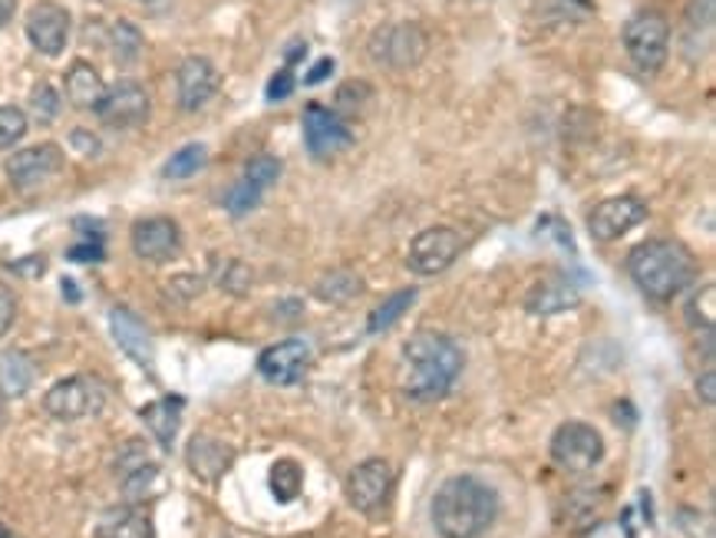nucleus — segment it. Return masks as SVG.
<instances>
[{
    "label": "nucleus",
    "instance_id": "1",
    "mask_svg": "<svg viewBox=\"0 0 716 538\" xmlns=\"http://www.w3.org/2000/svg\"><path fill=\"white\" fill-rule=\"evenodd\" d=\"M463 373V350L450 334L417 330L403 344V393L417 403H433L453 390Z\"/></svg>",
    "mask_w": 716,
    "mask_h": 538
},
{
    "label": "nucleus",
    "instance_id": "2",
    "mask_svg": "<svg viewBox=\"0 0 716 538\" xmlns=\"http://www.w3.org/2000/svg\"><path fill=\"white\" fill-rule=\"evenodd\" d=\"M433 529L440 538H478L498 519V493L476 476H453L433 496Z\"/></svg>",
    "mask_w": 716,
    "mask_h": 538
},
{
    "label": "nucleus",
    "instance_id": "3",
    "mask_svg": "<svg viewBox=\"0 0 716 538\" xmlns=\"http://www.w3.org/2000/svg\"><path fill=\"white\" fill-rule=\"evenodd\" d=\"M697 259L687 245L671 242V239H654L638 245L628 255V274L638 284L641 294L654 300H671L677 297L687 284L697 277Z\"/></svg>",
    "mask_w": 716,
    "mask_h": 538
},
{
    "label": "nucleus",
    "instance_id": "4",
    "mask_svg": "<svg viewBox=\"0 0 716 538\" xmlns=\"http://www.w3.org/2000/svg\"><path fill=\"white\" fill-rule=\"evenodd\" d=\"M624 46H628V56L634 60V66L641 73H657L671 53V23L667 17L654 13V10H644L638 17H631L624 23Z\"/></svg>",
    "mask_w": 716,
    "mask_h": 538
},
{
    "label": "nucleus",
    "instance_id": "5",
    "mask_svg": "<svg viewBox=\"0 0 716 538\" xmlns=\"http://www.w3.org/2000/svg\"><path fill=\"white\" fill-rule=\"evenodd\" d=\"M551 460L565 473H591L604 460V440L591 423L568 420L555 430L551 436Z\"/></svg>",
    "mask_w": 716,
    "mask_h": 538
},
{
    "label": "nucleus",
    "instance_id": "6",
    "mask_svg": "<svg viewBox=\"0 0 716 538\" xmlns=\"http://www.w3.org/2000/svg\"><path fill=\"white\" fill-rule=\"evenodd\" d=\"M106 393L103 387L86 377V373H76V377H66L60 383H53L43 397V410L53 416V420H63V423H73V420H83V416H93L99 413Z\"/></svg>",
    "mask_w": 716,
    "mask_h": 538
},
{
    "label": "nucleus",
    "instance_id": "7",
    "mask_svg": "<svg viewBox=\"0 0 716 538\" xmlns=\"http://www.w3.org/2000/svg\"><path fill=\"white\" fill-rule=\"evenodd\" d=\"M430 50V40L423 33V27L417 23H393L373 33L370 40V56L390 70H410L417 66Z\"/></svg>",
    "mask_w": 716,
    "mask_h": 538
},
{
    "label": "nucleus",
    "instance_id": "8",
    "mask_svg": "<svg viewBox=\"0 0 716 538\" xmlns=\"http://www.w3.org/2000/svg\"><path fill=\"white\" fill-rule=\"evenodd\" d=\"M149 109H152V103H149L146 86L136 80H119V83L106 86V93L93 113L109 129H133V126H143L149 119Z\"/></svg>",
    "mask_w": 716,
    "mask_h": 538
},
{
    "label": "nucleus",
    "instance_id": "9",
    "mask_svg": "<svg viewBox=\"0 0 716 538\" xmlns=\"http://www.w3.org/2000/svg\"><path fill=\"white\" fill-rule=\"evenodd\" d=\"M463 252V239L460 232L446 229V225H433L427 232H420L413 242H410V271L423 274V277H433V274H443L450 268Z\"/></svg>",
    "mask_w": 716,
    "mask_h": 538
},
{
    "label": "nucleus",
    "instance_id": "10",
    "mask_svg": "<svg viewBox=\"0 0 716 538\" xmlns=\"http://www.w3.org/2000/svg\"><path fill=\"white\" fill-rule=\"evenodd\" d=\"M304 146L314 159H330L354 146V133L334 109L310 103L304 109Z\"/></svg>",
    "mask_w": 716,
    "mask_h": 538
},
{
    "label": "nucleus",
    "instance_id": "11",
    "mask_svg": "<svg viewBox=\"0 0 716 538\" xmlns=\"http://www.w3.org/2000/svg\"><path fill=\"white\" fill-rule=\"evenodd\" d=\"M393 489V466L380 456L373 460H364L360 466L350 470L347 483H344V493H347V503L360 513H377L387 496Z\"/></svg>",
    "mask_w": 716,
    "mask_h": 538
},
{
    "label": "nucleus",
    "instance_id": "12",
    "mask_svg": "<svg viewBox=\"0 0 716 538\" xmlns=\"http://www.w3.org/2000/svg\"><path fill=\"white\" fill-rule=\"evenodd\" d=\"M644 219H647V205L638 196H618V199H604L601 205L591 209L588 232L594 242H618L631 229H638Z\"/></svg>",
    "mask_w": 716,
    "mask_h": 538
},
{
    "label": "nucleus",
    "instance_id": "13",
    "mask_svg": "<svg viewBox=\"0 0 716 538\" xmlns=\"http://www.w3.org/2000/svg\"><path fill=\"white\" fill-rule=\"evenodd\" d=\"M27 40L43 56H60L70 40V10L56 0H40L27 13Z\"/></svg>",
    "mask_w": 716,
    "mask_h": 538
},
{
    "label": "nucleus",
    "instance_id": "14",
    "mask_svg": "<svg viewBox=\"0 0 716 538\" xmlns=\"http://www.w3.org/2000/svg\"><path fill=\"white\" fill-rule=\"evenodd\" d=\"M129 242H133V252L143 262L162 265V262H172L182 252V229L166 215H152V219H139L133 225Z\"/></svg>",
    "mask_w": 716,
    "mask_h": 538
},
{
    "label": "nucleus",
    "instance_id": "15",
    "mask_svg": "<svg viewBox=\"0 0 716 538\" xmlns=\"http://www.w3.org/2000/svg\"><path fill=\"white\" fill-rule=\"evenodd\" d=\"M310 367V347L301 337H287L281 344H271L257 357V370L274 387H294Z\"/></svg>",
    "mask_w": 716,
    "mask_h": 538
},
{
    "label": "nucleus",
    "instance_id": "16",
    "mask_svg": "<svg viewBox=\"0 0 716 538\" xmlns=\"http://www.w3.org/2000/svg\"><path fill=\"white\" fill-rule=\"evenodd\" d=\"M277 179H281V159H274V156H254V159L244 166V176L232 186V192L225 196L229 212H232L235 219H241V215H248L251 209H257L261 199H264V192H267Z\"/></svg>",
    "mask_w": 716,
    "mask_h": 538
},
{
    "label": "nucleus",
    "instance_id": "17",
    "mask_svg": "<svg viewBox=\"0 0 716 538\" xmlns=\"http://www.w3.org/2000/svg\"><path fill=\"white\" fill-rule=\"evenodd\" d=\"M63 169V152L60 146L53 143H40V146H30V149H20L7 159V179L30 192L36 186H43L46 179H53L56 172Z\"/></svg>",
    "mask_w": 716,
    "mask_h": 538
},
{
    "label": "nucleus",
    "instance_id": "18",
    "mask_svg": "<svg viewBox=\"0 0 716 538\" xmlns=\"http://www.w3.org/2000/svg\"><path fill=\"white\" fill-rule=\"evenodd\" d=\"M219 70L209 56H186L179 63V73H176V96H179V106L186 113H196L202 109L215 93H219Z\"/></svg>",
    "mask_w": 716,
    "mask_h": 538
},
{
    "label": "nucleus",
    "instance_id": "19",
    "mask_svg": "<svg viewBox=\"0 0 716 538\" xmlns=\"http://www.w3.org/2000/svg\"><path fill=\"white\" fill-rule=\"evenodd\" d=\"M186 463H189V470H192L202 483H219V479L232 470V463H235V450H232L229 443L215 440V436L199 433V436L189 440Z\"/></svg>",
    "mask_w": 716,
    "mask_h": 538
},
{
    "label": "nucleus",
    "instance_id": "20",
    "mask_svg": "<svg viewBox=\"0 0 716 538\" xmlns=\"http://www.w3.org/2000/svg\"><path fill=\"white\" fill-rule=\"evenodd\" d=\"M109 327H113L116 344L126 350V357H133L139 367L152 370L156 350H152V337H149L146 324H143L129 307H113V310H109Z\"/></svg>",
    "mask_w": 716,
    "mask_h": 538
},
{
    "label": "nucleus",
    "instance_id": "21",
    "mask_svg": "<svg viewBox=\"0 0 716 538\" xmlns=\"http://www.w3.org/2000/svg\"><path fill=\"white\" fill-rule=\"evenodd\" d=\"M63 86H66V99H70L76 109H96L99 99H103V93H106L99 70H96L93 63H86V60H76V63L66 70Z\"/></svg>",
    "mask_w": 716,
    "mask_h": 538
},
{
    "label": "nucleus",
    "instance_id": "22",
    "mask_svg": "<svg viewBox=\"0 0 716 538\" xmlns=\"http://www.w3.org/2000/svg\"><path fill=\"white\" fill-rule=\"evenodd\" d=\"M143 420L146 426L152 430V436L162 443V450H172L176 443V433H179V423H182V397H166V400H156L143 410Z\"/></svg>",
    "mask_w": 716,
    "mask_h": 538
},
{
    "label": "nucleus",
    "instance_id": "23",
    "mask_svg": "<svg viewBox=\"0 0 716 538\" xmlns=\"http://www.w3.org/2000/svg\"><path fill=\"white\" fill-rule=\"evenodd\" d=\"M33 377H36V367L27 354H20V350L0 354V397H7V400L23 397L33 387Z\"/></svg>",
    "mask_w": 716,
    "mask_h": 538
},
{
    "label": "nucleus",
    "instance_id": "24",
    "mask_svg": "<svg viewBox=\"0 0 716 538\" xmlns=\"http://www.w3.org/2000/svg\"><path fill=\"white\" fill-rule=\"evenodd\" d=\"M99 538H152V523L136 506L113 509L99 523Z\"/></svg>",
    "mask_w": 716,
    "mask_h": 538
},
{
    "label": "nucleus",
    "instance_id": "25",
    "mask_svg": "<svg viewBox=\"0 0 716 538\" xmlns=\"http://www.w3.org/2000/svg\"><path fill=\"white\" fill-rule=\"evenodd\" d=\"M413 300H417V291L413 287H407V291H397L393 297H387L370 317H367V330L370 334H383V330H390L410 307H413Z\"/></svg>",
    "mask_w": 716,
    "mask_h": 538
},
{
    "label": "nucleus",
    "instance_id": "26",
    "mask_svg": "<svg viewBox=\"0 0 716 538\" xmlns=\"http://www.w3.org/2000/svg\"><path fill=\"white\" fill-rule=\"evenodd\" d=\"M304 486V470L297 460H277L271 466V493L277 503H294Z\"/></svg>",
    "mask_w": 716,
    "mask_h": 538
},
{
    "label": "nucleus",
    "instance_id": "27",
    "mask_svg": "<svg viewBox=\"0 0 716 538\" xmlns=\"http://www.w3.org/2000/svg\"><path fill=\"white\" fill-rule=\"evenodd\" d=\"M578 297L568 284H558V281H545L541 287H535L528 294V310L535 314H551V310H565V307H575Z\"/></svg>",
    "mask_w": 716,
    "mask_h": 538
},
{
    "label": "nucleus",
    "instance_id": "28",
    "mask_svg": "<svg viewBox=\"0 0 716 538\" xmlns=\"http://www.w3.org/2000/svg\"><path fill=\"white\" fill-rule=\"evenodd\" d=\"M206 159H209V149H206L202 143L182 146V149L166 162L162 176H166V179H189V176H196V172L206 166Z\"/></svg>",
    "mask_w": 716,
    "mask_h": 538
},
{
    "label": "nucleus",
    "instance_id": "29",
    "mask_svg": "<svg viewBox=\"0 0 716 538\" xmlns=\"http://www.w3.org/2000/svg\"><path fill=\"white\" fill-rule=\"evenodd\" d=\"M156 483H159V466H152V463H143V466H136L133 473H126V483H123V493H126V499L129 503H146L152 493H156Z\"/></svg>",
    "mask_w": 716,
    "mask_h": 538
},
{
    "label": "nucleus",
    "instance_id": "30",
    "mask_svg": "<svg viewBox=\"0 0 716 538\" xmlns=\"http://www.w3.org/2000/svg\"><path fill=\"white\" fill-rule=\"evenodd\" d=\"M139 46H143L139 30H136L129 20H119V23L113 27V53H116V60H119V63H136Z\"/></svg>",
    "mask_w": 716,
    "mask_h": 538
},
{
    "label": "nucleus",
    "instance_id": "31",
    "mask_svg": "<svg viewBox=\"0 0 716 538\" xmlns=\"http://www.w3.org/2000/svg\"><path fill=\"white\" fill-rule=\"evenodd\" d=\"M27 133V113L20 106H0V149H10Z\"/></svg>",
    "mask_w": 716,
    "mask_h": 538
},
{
    "label": "nucleus",
    "instance_id": "32",
    "mask_svg": "<svg viewBox=\"0 0 716 538\" xmlns=\"http://www.w3.org/2000/svg\"><path fill=\"white\" fill-rule=\"evenodd\" d=\"M30 109L36 113L40 123H53L60 116V93L50 83H36L30 93Z\"/></svg>",
    "mask_w": 716,
    "mask_h": 538
},
{
    "label": "nucleus",
    "instance_id": "33",
    "mask_svg": "<svg viewBox=\"0 0 716 538\" xmlns=\"http://www.w3.org/2000/svg\"><path fill=\"white\" fill-rule=\"evenodd\" d=\"M354 291H360V281L350 277L347 271H334L330 277H324V281L317 284V294H320L324 300H347Z\"/></svg>",
    "mask_w": 716,
    "mask_h": 538
},
{
    "label": "nucleus",
    "instance_id": "34",
    "mask_svg": "<svg viewBox=\"0 0 716 538\" xmlns=\"http://www.w3.org/2000/svg\"><path fill=\"white\" fill-rule=\"evenodd\" d=\"M294 66H284L281 73H274L271 76V83H267V99L274 103V99H287L291 93H294Z\"/></svg>",
    "mask_w": 716,
    "mask_h": 538
},
{
    "label": "nucleus",
    "instance_id": "35",
    "mask_svg": "<svg viewBox=\"0 0 716 538\" xmlns=\"http://www.w3.org/2000/svg\"><path fill=\"white\" fill-rule=\"evenodd\" d=\"M70 259H73V262H99V259H103V235L83 239L76 249H70Z\"/></svg>",
    "mask_w": 716,
    "mask_h": 538
},
{
    "label": "nucleus",
    "instance_id": "36",
    "mask_svg": "<svg viewBox=\"0 0 716 538\" xmlns=\"http://www.w3.org/2000/svg\"><path fill=\"white\" fill-rule=\"evenodd\" d=\"M13 317H17V297H13V291H10V287H3V284H0V337L10 330Z\"/></svg>",
    "mask_w": 716,
    "mask_h": 538
},
{
    "label": "nucleus",
    "instance_id": "37",
    "mask_svg": "<svg viewBox=\"0 0 716 538\" xmlns=\"http://www.w3.org/2000/svg\"><path fill=\"white\" fill-rule=\"evenodd\" d=\"M697 393H701L704 407H714L716 403V373L714 370H707V373L697 380Z\"/></svg>",
    "mask_w": 716,
    "mask_h": 538
},
{
    "label": "nucleus",
    "instance_id": "38",
    "mask_svg": "<svg viewBox=\"0 0 716 538\" xmlns=\"http://www.w3.org/2000/svg\"><path fill=\"white\" fill-rule=\"evenodd\" d=\"M70 139H73V146H76L80 152H86V156H93V152L99 149L96 136H93V133H86V129H76V133H73Z\"/></svg>",
    "mask_w": 716,
    "mask_h": 538
},
{
    "label": "nucleus",
    "instance_id": "39",
    "mask_svg": "<svg viewBox=\"0 0 716 538\" xmlns=\"http://www.w3.org/2000/svg\"><path fill=\"white\" fill-rule=\"evenodd\" d=\"M330 73H334V60H330V56H324V60H320V63H317V66H314L307 76H304V83H307V86H314V83H320V80H324V76H330Z\"/></svg>",
    "mask_w": 716,
    "mask_h": 538
},
{
    "label": "nucleus",
    "instance_id": "40",
    "mask_svg": "<svg viewBox=\"0 0 716 538\" xmlns=\"http://www.w3.org/2000/svg\"><path fill=\"white\" fill-rule=\"evenodd\" d=\"M13 10H17V0H0V27L13 17Z\"/></svg>",
    "mask_w": 716,
    "mask_h": 538
},
{
    "label": "nucleus",
    "instance_id": "41",
    "mask_svg": "<svg viewBox=\"0 0 716 538\" xmlns=\"http://www.w3.org/2000/svg\"><path fill=\"white\" fill-rule=\"evenodd\" d=\"M0 538H10V529H7L3 523H0Z\"/></svg>",
    "mask_w": 716,
    "mask_h": 538
}]
</instances>
